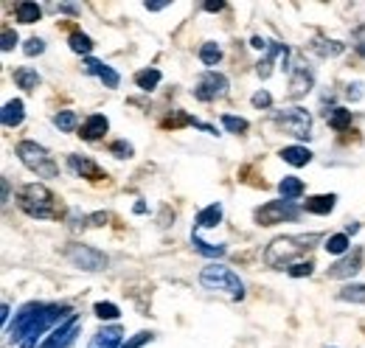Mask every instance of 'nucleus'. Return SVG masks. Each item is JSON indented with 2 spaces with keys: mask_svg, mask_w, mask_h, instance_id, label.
I'll list each match as a JSON object with an SVG mask.
<instances>
[{
  "mask_svg": "<svg viewBox=\"0 0 365 348\" xmlns=\"http://www.w3.org/2000/svg\"><path fill=\"white\" fill-rule=\"evenodd\" d=\"M228 76L225 73H220V71H205L200 79H197V85L191 87V96L197 98V101H202V104H211V101H217V98H225L228 96Z\"/></svg>",
  "mask_w": 365,
  "mask_h": 348,
  "instance_id": "9",
  "label": "nucleus"
},
{
  "mask_svg": "<svg viewBox=\"0 0 365 348\" xmlns=\"http://www.w3.org/2000/svg\"><path fill=\"white\" fill-rule=\"evenodd\" d=\"M65 225H68V230L79 233V230L91 227V214H82L79 208H68V217H65Z\"/></svg>",
  "mask_w": 365,
  "mask_h": 348,
  "instance_id": "35",
  "label": "nucleus"
},
{
  "mask_svg": "<svg viewBox=\"0 0 365 348\" xmlns=\"http://www.w3.org/2000/svg\"><path fill=\"white\" fill-rule=\"evenodd\" d=\"M278 158L284 160V163H289L292 169H304V166H309L312 163V149L309 146H304V143H289V146H284L281 152H278Z\"/></svg>",
  "mask_w": 365,
  "mask_h": 348,
  "instance_id": "17",
  "label": "nucleus"
},
{
  "mask_svg": "<svg viewBox=\"0 0 365 348\" xmlns=\"http://www.w3.org/2000/svg\"><path fill=\"white\" fill-rule=\"evenodd\" d=\"M200 287L208 292H222L230 301H245V295H247L239 272H233L230 267L220 264V261H211L208 267L200 270Z\"/></svg>",
  "mask_w": 365,
  "mask_h": 348,
  "instance_id": "4",
  "label": "nucleus"
},
{
  "mask_svg": "<svg viewBox=\"0 0 365 348\" xmlns=\"http://www.w3.org/2000/svg\"><path fill=\"white\" fill-rule=\"evenodd\" d=\"M110 132V118L104 116V113H91L85 121H82V127H79V138L82 140H88V143H96V140H104V135Z\"/></svg>",
  "mask_w": 365,
  "mask_h": 348,
  "instance_id": "15",
  "label": "nucleus"
},
{
  "mask_svg": "<svg viewBox=\"0 0 365 348\" xmlns=\"http://www.w3.org/2000/svg\"><path fill=\"white\" fill-rule=\"evenodd\" d=\"M93 314L101 323H107V320H118L121 317V309L113 304V301H98V304H93Z\"/></svg>",
  "mask_w": 365,
  "mask_h": 348,
  "instance_id": "34",
  "label": "nucleus"
},
{
  "mask_svg": "<svg viewBox=\"0 0 365 348\" xmlns=\"http://www.w3.org/2000/svg\"><path fill=\"white\" fill-rule=\"evenodd\" d=\"M323 239V233H298V236H275L273 242L264 247L262 259L270 270H284L301 261L304 253H309Z\"/></svg>",
  "mask_w": 365,
  "mask_h": 348,
  "instance_id": "2",
  "label": "nucleus"
},
{
  "mask_svg": "<svg viewBox=\"0 0 365 348\" xmlns=\"http://www.w3.org/2000/svg\"><path fill=\"white\" fill-rule=\"evenodd\" d=\"M222 127H225V132L242 135V132L250 130V121H247V118H242V116H233V113H222Z\"/></svg>",
  "mask_w": 365,
  "mask_h": 348,
  "instance_id": "36",
  "label": "nucleus"
},
{
  "mask_svg": "<svg viewBox=\"0 0 365 348\" xmlns=\"http://www.w3.org/2000/svg\"><path fill=\"white\" fill-rule=\"evenodd\" d=\"M17 43H20L17 31H14L11 26H3V31H0V51H3V53H9V51H14V45Z\"/></svg>",
  "mask_w": 365,
  "mask_h": 348,
  "instance_id": "38",
  "label": "nucleus"
},
{
  "mask_svg": "<svg viewBox=\"0 0 365 348\" xmlns=\"http://www.w3.org/2000/svg\"><path fill=\"white\" fill-rule=\"evenodd\" d=\"M82 71H85L88 76H96V79H101V82H104V87H110V90H115V87L121 85V73H118L115 68H110L107 62L96 59V56H88V59H82Z\"/></svg>",
  "mask_w": 365,
  "mask_h": 348,
  "instance_id": "13",
  "label": "nucleus"
},
{
  "mask_svg": "<svg viewBox=\"0 0 365 348\" xmlns=\"http://www.w3.org/2000/svg\"><path fill=\"white\" fill-rule=\"evenodd\" d=\"M23 53H26V56H43V53H46V40H43V37H29V40L23 43Z\"/></svg>",
  "mask_w": 365,
  "mask_h": 348,
  "instance_id": "40",
  "label": "nucleus"
},
{
  "mask_svg": "<svg viewBox=\"0 0 365 348\" xmlns=\"http://www.w3.org/2000/svg\"><path fill=\"white\" fill-rule=\"evenodd\" d=\"M267 45H270V40H264V37H259V34L250 37V48H256V51H262V53L267 51Z\"/></svg>",
  "mask_w": 365,
  "mask_h": 348,
  "instance_id": "45",
  "label": "nucleus"
},
{
  "mask_svg": "<svg viewBox=\"0 0 365 348\" xmlns=\"http://www.w3.org/2000/svg\"><path fill=\"white\" fill-rule=\"evenodd\" d=\"M82 326H85L82 314H71L65 323H59L46 340L40 343V348H73V343H76L79 334H82Z\"/></svg>",
  "mask_w": 365,
  "mask_h": 348,
  "instance_id": "10",
  "label": "nucleus"
},
{
  "mask_svg": "<svg viewBox=\"0 0 365 348\" xmlns=\"http://www.w3.org/2000/svg\"><path fill=\"white\" fill-rule=\"evenodd\" d=\"M169 6H172V3H155V0H152V3L146 0V3H143L146 11H163V9H169Z\"/></svg>",
  "mask_w": 365,
  "mask_h": 348,
  "instance_id": "47",
  "label": "nucleus"
},
{
  "mask_svg": "<svg viewBox=\"0 0 365 348\" xmlns=\"http://www.w3.org/2000/svg\"><path fill=\"white\" fill-rule=\"evenodd\" d=\"M124 329L121 326H101L91 337L88 348H121L124 346Z\"/></svg>",
  "mask_w": 365,
  "mask_h": 348,
  "instance_id": "16",
  "label": "nucleus"
},
{
  "mask_svg": "<svg viewBox=\"0 0 365 348\" xmlns=\"http://www.w3.org/2000/svg\"><path fill=\"white\" fill-rule=\"evenodd\" d=\"M309 48H312L318 56H323V59H334V56H340V53L346 51V43H340V40H323V37H318V40H312V43H309Z\"/></svg>",
  "mask_w": 365,
  "mask_h": 348,
  "instance_id": "29",
  "label": "nucleus"
},
{
  "mask_svg": "<svg viewBox=\"0 0 365 348\" xmlns=\"http://www.w3.org/2000/svg\"><path fill=\"white\" fill-rule=\"evenodd\" d=\"M53 9H56L59 14H71V17H79V14H82V9H79L76 3H56Z\"/></svg>",
  "mask_w": 365,
  "mask_h": 348,
  "instance_id": "44",
  "label": "nucleus"
},
{
  "mask_svg": "<svg viewBox=\"0 0 365 348\" xmlns=\"http://www.w3.org/2000/svg\"><path fill=\"white\" fill-rule=\"evenodd\" d=\"M0 121L6 130H17L26 121V101L23 98H9L0 110Z\"/></svg>",
  "mask_w": 365,
  "mask_h": 348,
  "instance_id": "18",
  "label": "nucleus"
},
{
  "mask_svg": "<svg viewBox=\"0 0 365 348\" xmlns=\"http://www.w3.org/2000/svg\"><path fill=\"white\" fill-rule=\"evenodd\" d=\"M155 340V334L152 332H138V334H133V337H127V343L121 348H143L146 343H152Z\"/></svg>",
  "mask_w": 365,
  "mask_h": 348,
  "instance_id": "41",
  "label": "nucleus"
},
{
  "mask_svg": "<svg viewBox=\"0 0 365 348\" xmlns=\"http://www.w3.org/2000/svg\"><path fill=\"white\" fill-rule=\"evenodd\" d=\"M304 191H307V185H304L301 177L287 174V177L278 180V194H281V200H292V203H298V200L304 197Z\"/></svg>",
  "mask_w": 365,
  "mask_h": 348,
  "instance_id": "23",
  "label": "nucleus"
},
{
  "mask_svg": "<svg viewBox=\"0 0 365 348\" xmlns=\"http://www.w3.org/2000/svg\"><path fill=\"white\" fill-rule=\"evenodd\" d=\"M351 48L357 51V56H363L365 59V26H360V29L354 31V37H351Z\"/></svg>",
  "mask_w": 365,
  "mask_h": 348,
  "instance_id": "43",
  "label": "nucleus"
},
{
  "mask_svg": "<svg viewBox=\"0 0 365 348\" xmlns=\"http://www.w3.org/2000/svg\"><path fill=\"white\" fill-rule=\"evenodd\" d=\"M304 214H312V217H329L337 205V194H315V197H307L304 203Z\"/></svg>",
  "mask_w": 365,
  "mask_h": 348,
  "instance_id": "20",
  "label": "nucleus"
},
{
  "mask_svg": "<svg viewBox=\"0 0 365 348\" xmlns=\"http://www.w3.org/2000/svg\"><path fill=\"white\" fill-rule=\"evenodd\" d=\"M9 314H11V304H6L3 301V306H0V320H3V326H9L11 320H9Z\"/></svg>",
  "mask_w": 365,
  "mask_h": 348,
  "instance_id": "49",
  "label": "nucleus"
},
{
  "mask_svg": "<svg viewBox=\"0 0 365 348\" xmlns=\"http://www.w3.org/2000/svg\"><path fill=\"white\" fill-rule=\"evenodd\" d=\"M312 87H315V71L307 62H295L289 68V90H287V96L289 98H304L307 93H312Z\"/></svg>",
  "mask_w": 365,
  "mask_h": 348,
  "instance_id": "12",
  "label": "nucleus"
},
{
  "mask_svg": "<svg viewBox=\"0 0 365 348\" xmlns=\"http://www.w3.org/2000/svg\"><path fill=\"white\" fill-rule=\"evenodd\" d=\"M323 250L329 253V256H346L349 250H351V236H346L343 230L340 233H331V236H326L323 239Z\"/></svg>",
  "mask_w": 365,
  "mask_h": 348,
  "instance_id": "27",
  "label": "nucleus"
},
{
  "mask_svg": "<svg viewBox=\"0 0 365 348\" xmlns=\"http://www.w3.org/2000/svg\"><path fill=\"white\" fill-rule=\"evenodd\" d=\"M273 121L284 135H289L295 140H309L312 138V113L307 107H301V104L275 110Z\"/></svg>",
  "mask_w": 365,
  "mask_h": 348,
  "instance_id": "6",
  "label": "nucleus"
},
{
  "mask_svg": "<svg viewBox=\"0 0 365 348\" xmlns=\"http://www.w3.org/2000/svg\"><path fill=\"white\" fill-rule=\"evenodd\" d=\"M14 20L23 23V26H31V23L43 20V6L40 3H31V0L14 3Z\"/></svg>",
  "mask_w": 365,
  "mask_h": 348,
  "instance_id": "25",
  "label": "nucleus"
},
{
  "mask_svg": "<svg viewBox=\"0 0 365 348\" xmlns=\"http://www.w3.org/2000/svg\"><path fill=\"white\" fill-rule=\"evenodd\" d=\"M133 82H135L138 90H143V93H152V90H158V85L163 82V73H160L158 68H140V71H135Z\"/></svg>",
  "mask_w": 365,
  "mask_h": 348,
  "instance_id": "26",
  "label": "nucleus"
},
{
  "mask_svg": "<svg viewBox=\"0 0 365 348\" xmlns=\"http://www.w3.org/2000/svg\"><path fill=\"white\" fill-rule=\"evenodd\" d=\"M337 298L346 301V304H365V284H354V281L343 284L340 292H337Z\"/></svg>",
  "mask_w": 365,
  "mask_h": 348,
  "instance_id": "32",
  "label": "nucleus"
},
{
  "mask_svg": "<svg viewBox=\"0 0 365 348\" xmlns=\"http://www.w3.org/2000/svg\"><path fill=\"white\" fill-rule=\"evenodd\" d=\"M191 245H194V250H197V253H202V256H208V259H222V256L228 253V247H225V245H211V242L200 239V233H197V230H191Z\"/></svg>",
  "mask_w": 365,
  "mask_h": 348,
  "instance_id": "30",
  "label": "nucleus"
},
{
  "mask_svg": "<svg viewBox=\"0 0 365 348\" xmlns=\"http://www.w3.org/2000/svg\"><path fill=\"white\" fill-rule=\"evenodd\" d=\"M343 233H346V236H354V233H360V222H349Z\"/></svg>",
  "mask_w": 365,
  "mask_h": 348,
  "instance_id": "50",
  "label": "nucleus"
},
{
  "mask_svg": "<svg viewBox=\"0 0 365 348\" xmlns=\"http://www.w3.org/2000/svg\"><path fill=\"white\" fill-rule=\"evenodd\" d=\"M68 169L76 174V177L91 180V183H98V180L107 177V172H104L93 158H88V155H68Z\"/></svg>",
  "mask_w": 365,
  "mask_h": 348,
  "instance_id": "14",
  "label": "nucleus"
},
{
  "mask_svg": "<svg viewBox=\"0 0 365 348\" xmlns=\"http://www.w3.org/2000/svg\"><path fill=\"white\" fill-rule=\"evenodd\" d=\"M14 155H17V160L29 169V172H34L37 177H59V163L51 158V152H48L43 143H37V140H17L14 143Z\"/></svg>",
  "mask_w": 365,
  "mask_h": 348,
  "instance_id": "5",
  "label": "nucleus"
},
{
  "mask_svg": "<svg viewBox=\"0 0 365 348\" xmlns=\"http://www.w3.org/2000/svg\"><path fill=\"white\" fill-rule=\"evenodd\" d=\"M51 124L59 132H79V127H82V124H79V116H76L73 110H59V113H53Z\"/></svg>",
  "mask_w": 365,
  "mask_h": 348,
  "instance_id": "31",
  "label": "nucleus"
},
{
  "mask_svg": "<svg viewBox=\"0 0 365 348\" xmlns=\"http://www.w3.org/2000/svg\"><path fill=\"white\" fill-rule=\"evenodd\" d=\"M304 214V205L301 203H292V200H270L264 205H259L253 211V219L256 225L262 227H273V225H281V222H298Z\"/></svg>",
  "mask_w": 365,
  "mask_h": 348,
  "instance_id": "7",
  "label": "nucleus"
},
{
  "mask_svg": "<svg viewBox=\"0 0 365 348\" xmlns=\"http://www.w3.org/2000/svg\"><path fill=\"white\" fill-rule=\"evenodd\" d=\"M17 205L31 219H62L65 222L68 217V208L62 205V200L43 183H26L17 194Z\"/></svg>",
  "mask_w": 365,
  "mask_h": 348,
  "instance_id": "3",
  "label": "nucleus"
},
{
  "mask_svg": "<svg viewBox=\"0 0 365 348\" xmlns=\"http://www.w3.org/2000/svg\"><path fill=\"white\" fill-rule=\"evenodd\" d=\"M329 348H334V346H329Z\"/></svg>",
  "mask_w": 365,
  "mask_h": 348,
  "instance_id": "52",
  "label": "nucleus"
},
{
  "mask_svg": "<svg viewBox=\"0 0 365 348\" xmlns=\"http://www.w3.org/2000/svg\"><path fill=\"white\" fill-rule=\"evenodd\" d=\"M0 185H3V203H9L11 200V183H9V177H0Z\"/></svg>",
  "mask_w": 365,
  "mask_h": 348,
  "instance_id": "48",
  "label": "nucleus"
},
{
  "mask_svg": "<svg viewBox=\"0 0 365 348\" xmlns=\"http://www.w3.org/2000/svg\"><path fill=\"white\" fill-rule=\"evenodd\" d=\"M315 272V261L312 259H301V261H295L292 267H287V275L289 278H309Z\"/></svg>",
  "mask_w": 365,
  "mask_h": 348,
  "instance_id": "37",
  "label": "nucleus"
},
{
  "mask_svg": "<svg viewBox=\"0 0 365 348\" xmlns=\"http://www.w3.org/2000/svg\"><path fill=\"white\" fill-rule=\"evenodd\" d=\"M343 93H346V98H349V101H360V98L365 96V85L363 82H349Z\"/></svg>",
  "mask_w": 365,
  "mask_h": 348,
  "instance_id": "42",
  "label": "nucleus"
},
{
  "mask_svg": "<svg viewBox=\"0 0 365 348\" xmlns=\"http://www.w3.org/2000/svg\"><path fill=\"white\" fill-rule=\"evenodd\" d=\"M363 256H365V250L360 245L351 247L346 256H340V259L326 270V278H331V281H349V278H354V275L363 270Z\"/></svg>",
  "mask_w": 365,
  "mask_h": 348,
  "instance_id": "11",
  "label": "nucleus"
},
{
  "mask_svg": "<svg viewBox=\"0 0 365 348\" xmlns=\"http://www.w3.org/2000/svg\"><path fill=\"white\" fill-rule=\"evenodd\" d=\"M323 118H326V124L334 132H346L351 127V121H354L349 107H329V110H323Z\"/></svg>",
  "mask_w": 365,
  "mask_h": 348,
  "instance_id": "21",
  "label": "nucleus"
},
{
  "mask_svg": "<svg viewBox=\"0 0 365 348\" xmlns=\"http://www.w3.org/2000/svg\"><path fill=\"white\" fill-rule=\"evenodd\" d=\"M11 79H14V85L20 87V90H26V93H34L37 87L43 85V76L37 73V68H29V65L17 68V71L11 73Z\"/></svg>",
  "mask_w": 365,
  "mask_h": 348,
  "instance_id": "24",
  "label": "nucleus"
},
{
  "mask_svg": "<svg viewBox=\"0 0 365 348\" xmlns=\"http://www.w3.org/2000/svg\"><path fill=\"white\" fill-rule=\"evenodd\" d=\"M107 152H110L115 160H130V158H135V146H133L127 138H118V140H113V143L107 146Z\"/></svg>",
  "mask_w": 365,
  "mask_h": 348,
  "instance_id": "33",
  "label": "nucleus"
},
{
  "mask_svg": "<svg viewBox=\"0 0 365 348\" xmlns=\"http://www.w3.org/2000/svg\"><path fill=\"white\" fill-rule=\"evenodd\" d=\"M65 261L71 264V267H76V270H82V272H101V270H107V253H101L98 247H93V245H82V242H73V245H68L65 247Z\"/></svg>",
  "mask_w": 365,
  "mask_h": 348,
  "instance_id": "8",
  "label": "nucleus"
},
{
  "mask_svg": "<svg viewBox=\"0 0 365 348\" xmlns=\"http://www.w3.org/2000/svg\"><path fill=\"white\" fill-rule=\"evenodd\" d=\"M250 104L256 107V110H273V96H270V90H256L253 96H250Z\"/></svg>",
  "mask_w": 365,
  "mask_h": 348,
  "instance_id": "39",
  "label": "nucleus"
},
{
  "mask_svg": "<svg viewBox=\"0 0 365 348\" xmlns=\"http://www.w3.org/2000/svg\"><path fill=\"white\" fill-rule=\"evenodd\" d=\"M222 217H225L222 203H211V205H205V208L197 211V217H194V230H214V227L222 222Z\"/></svg>",
  "mask_w": 365,
  "mask_h": 348,
  "instance_id": "19",
  "label": "nucleus"
},
{
  "mask_svg": "<svg viewBox=\"0 0 365 348\" xmlns=\"http://www.w3.org/2000/svg\"><path fill=\"white\" fill-rule=\"evenodd\" d=\"M202 9H205V11H211V14H217V11H225V9H228V3H222V0H217V3H202Z\"/></svg>",
  "mask_w": 365,
  "mask_h": 348,
  "instance_id": "46",
  "label": "nucleus"
},
{
  "mask_svg": "<svg viewBox=\"0 0 365 348\" xmlns=\"http://www.w3.org/2000/svg\"><path fill=\"white\" fill-rule=\"evenodd\" d=\"M197 56H200V62L205 65V71H217V65L222 62L225 51H222V45H220V43H214V40H205V43L200 45Z\"/></svg>",
  "mask_w": 365,
  "mask_h": 348,
  "instance_id": "22",
  "label": "nucleus"
},
{
  "mask_svg": "<svg viewBox=\"0 0 365 348\" xmlns=\"http://www.w3.org/2000/svg\"><path fill=\"white\" fill-rule=\"evenodd\" d=\"M146 211H149V208H146V203H143V200H138L135 205H133V214H138V217H140V214H146Z\"/></svg>",
  "mask_w": 365,
  "mask_h": 348,
  "instance_id": "51",
  "label": "nucleus"
},
{
  "mask_svg": "<svg viewBox=\"0 0 365 348\" xmlns=\"http://www.w3.org/2000/svg\"><path fill=\"white\" fill-rule=\"evenodd\" d=\"M68 48H71L73 53H79L82 59H88L93 53V48H96V43H93L91 34H85V31H71V34H68Z\"/></svg>",
  "mask_w": 365,
  "mask_h": 348,
  "instance_id": "28",
  "label": "nucleus"
},
{
  "mask_svg": "<svg viewBox=\"0 0 365 348\" xmlns=\"http://www.w3.org/2000/svg\"><path fill=\"white\" fill-rule=\"evenodd\" d=\"M76 314L71 304H46V301H26L14 312V320L6 326L9 343L17 348H40L48 334Z\"/></svg>",
  "mask_w": 365,
  "mask_h": 348,
  "instance_id": "1",
  "label": "nucleus"
}]
</instances>
